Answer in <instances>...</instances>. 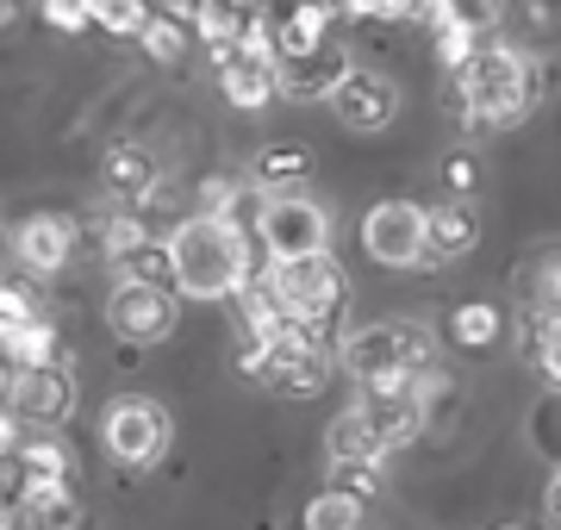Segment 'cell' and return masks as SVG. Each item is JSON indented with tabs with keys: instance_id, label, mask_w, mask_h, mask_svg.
I'll return each instance as SVG.
<instances>
[{
	"instance_id": "6da1fadb",
	"label": "cell",
	"mask_w": 561,
	"mask_h": 530,
	"mask_svg": "<svg viewBox=\"0 0 561 530\" xmlns=\"http://www.w3.org/2000/svg\"><path fill=\"white\" fill-rule=\"evenodd\" d=\"M169 287H181L187 300H231L256 268H250V238L238 219H181L169 238Z\"/></svg>"
},
{
	"instance_id": "7a4b0ae2",
	"label": "cell",
	"mask_w": 561,
	"mask_h": 530,
	"mask_svg": "<svg viewBox=\"0 0 561 530\" xmlns=\"http://www.w3.org/2000/svg\"><path fill=\"white\" fill-rule=\"evenodd\" d=\"M542 101V82H537V62L512 50V44H481L474 62L456 76V106L468 131H505V125H524Z\"/></svg>"
},
{
	"instance_id": "3957f363",
	"label": "cell",
	"mask_w": 561,
	"mask_h": 530,
	"mask_svg": "<svg viewBox=\"0 0 561 530\" xmlns=\"http://www.w3.org/2000/svg\"><path fill=\"white\" fill-rule=\"evenodd\" d=\"M337 368L356 375V388H393L424 368H437V331L419 319H387L356 337H337Z\"/></svg>"
},
{
	"instance_id": "277c9868",
	"label": "cell",
	"mask_w": 561,
	"mask_h": 530,
	"mask_svg": "<svg viewBox=\"0 0 561 530\" xmlns=\"http://www.w3.org/2000/svg\"><path fill=\"white\" fill-rule=\"evenodd\" d=\"M243 375H256L268 393L280 400H312L324 393L331 368H337V331H306V325H280L275 344H262L256 356H238Z\"/></svg>"
},
{
	"instance_id": "5b68a950",
	"label": "cell",
	"mask_w": 561,
	"mask_h": 530,
	"mask_svg": "<svg viewBox=\"0 0 561 530\" xmlns=\"http://www.w3.org/2000/svg\"><path fill=\"white\" fill-rule=\"evenodd\" d=\"M262 287H268V300L280 307V319L287 325H306V331H331L343 312V263L331 256V250H319V256H300V263H268L256 268Z\"/></svg>"
},
{
	"instance_id": "8992f818",
	"label": "cell",
	"mask_w": 561,
	"mask_h": 530,
	"mask_svg": "<svg viewBox=\"0 0 561 530\" xmlns=\"http://www.w3.org/2000/svg\"><path fill=\"white\" fill-rule=\"evenodd\" d=\"M256 238L275 263H300V256H319L331 244V224H324V212L306 194H280V200H262Z\"/></svg>"
},
{
	"instance_id": "52a82bcc",
	"label": "cell",
	"mask_w": 561,
	"mask_h": 530,
	"mask_svg": "<svg viewBox=\"0 0 561 530\" xmlns=\"http://www.w3.org/2000/svg\"><path fill=\"white\" fill-rule=\"evenodd\" d=\"M362 250L381 268H419L424 256V206L412 200H381L362 219Z\"/></svg>"
},
{
	"instance_id": "ba28073f",
	"label": "cell",
	"mask_w": 561,
	"mask_h": 530,
	"mask_svg": "<svg viewBox=\"0 0 561 530\" xmlns=\"http://www.w3.org/2000/svg\"><path fill=\"white\" fill-rule=\"evenodd\" d=\"M106 449L119 456L125 469H150L162 449H169V412L157 400H119V406L106 412Z\"/></svg>"
},
{
	"instance_id": "9c48e42d",
	"label": "cell",
	"mask_w": 561,
	"mask_h": 530,
	"mask_svg": "<svg viewBox=\"0 0 561 530\" xmlns=\"http://www.w3.org/2000/svg\"><path fill=\"white\" fill-rule=\"evenodd\" d=\"M350 412L368 425V437L381 443V456H393V449H405V443L424 437V406L405 393V381H393V388H356Z\"/></svg>"
},
{
	"instance_id": "30bf717a",
	"label": "cell",
	"mask_w": 561,
	"mask_h": 530,
	"mask_svg": "<svg viewBox=\"0 0 561 530\" xmlns=\"http://www.w3.org/2000/svg\"><path fill=\"white\" fill-rule=\"evenodd\" d=\"M7 412L20 418V430H50L76 412V381L62 375V362L50 368H25L13 375V393H7Z\"/></svg>"
},
{
	"instance_id": "8fae6325",
	"label": "cell",
	"mask_w": 561,
	"mask_h": 530,
	"mask_svg": "<svg viewBox=\"0 0 561 530\" xmlns=\"http://www.w3.org/2000/svg\"><path fill=\"white\" fill-rule=\"evenodd\" d=\"M106 325L119 331L125 344H162L175 331V300H169V287L119 281L113 300H106Z\"/></svg>"
},
{
	"instance_id": "7c38bea8",
	"label": "cell",
	"mask_w": 561,
	"mask_h": 530,
	"mask_svg": "<svg viewBox=\"0 0 561 530\" xmlns=\"http://www.w3.org/2000/svg\"><path fill=\"white\" fill-rule=\"evenodd\" d=\"M324 101H331V113L350 131H387V125L400 119V88L387 82V76H368V69H350Z\"/></svg>"
},
{
	"instance_id": "4fadbf2b",
	"label": "cell",
	"mask_w": 561,
	"mask_h": 530,
	"mask_svg": "<svg viewBox=\"0 0 561 530\" xmlns=\"http://www.w3.org/2000/svg\"><path fill=\"white\" fill-rule=\"evenodd\" d=\"M331 20H337V7H331V0H287L280 13H268V38H275V69H280V62L312 57L319 44H331Z\"/></svg>"
},
{
	"instance_id": "5bb4252c",
	"label": "cell",
	"mask_w": 561,
	"mask_h": 530,
	"mask_svg": "<svg viewBox=\"0 0 561 530\" xmlns=\"http://www.w3.org/2000/svg\"><path fill=\"white\" fill-rule=\"evenodd\" d=\"M76 231L81 224L69 212H32L20 224V263L32 275H62V263L76 256Z\"/></svg>"
},
{
	"instance_id": "9a60e30c",
	"label": "cell",
	"mask_w": 561,
	"mask_h": 530,
	"mask_svg": "<svg viewBox=\"0 0 561 530\" xmlns=\"http://www.w3.org/2000/svg\"><path fill=\"white\" fill-rule=\"evenodd\" d=\"M343 76H350V50L331 38V44H319L312 57L280 62V69H275V94H287V101H324Z\"/></svg>"
},
{
	"instance_id": "2e32d148",
	"label": "cell",
	"mask_w": 561,
	"mask_h": 530,
	"mask_svg": "<svg viewBox=\"0 0 561 530\" xmlns=\"http://www.w3.org/2000/svg\"><path fill=\"white\" fill-rule=\"evenodd\" d=\"M76 518L81 506L69 481H20V493H13V525L20 530H76Z\"/></svg>"
},
{
	"instance_id": "e0dca14e",
	"label": "cell",
	"mask_w": 561,
	"mask_h": 530,
	"mask_svg": "<svg viewBox=\"0 0 561 530\" xmlns=\"http://www.w3.org/2000/svg\"><path fill=\"white\" fill-rule=\"evenodd\" d=\"M157 187H162V169H157L150 150H138V143H113V150H106V194H113L125 212L150 206Z\"/></svg>"
},
{
	"instance_id": "ac0fdd59",
	"label": "cell",
	"mask_w": 561,
	"mask_h": 530,
	"mask_svg": "<svg viewBox=\"0 0 561 530\" xmlns=\"http://www.w3.org/2000/svg\"><path fill=\"white\" fill-rule=\"evenodd\" d=\"M481 244V219L468 212V206H437V212H424V256L419 263H456L468 250Z\"/></svg>"
},
{
	"instance_id": "d6986e66",
	"label": "cell",
	"mask_w": 561,
	"mask_h": 530,
	"mask_svg": "<svg viewBox=\"0 0 561 530\" xmlns=\"http://www.w3.org/2000/svg\"><path fill=\"white\" fill-rule=\"evenodd\" d=\"M312 175V150L306 143H262L256 150V169H250V182L280 200V194H300V182Z\"/></svg>"
},
{
	"instance_id": "ffe728a7",
	"label": "cell",
	"mask_w": 561,
	"mask_h": 530,
	"mask_svg": "<svg viewBox=\"0 0 561 530\" xmlns=\"http://www.w3.org/2000/svg\"><path fill=\"white\" fill-rule=\"evenodd\" d=\"M231 300H238V331H243L238 356H256L262 344H275L287 319H280V307L268 300V287H262V275H250V281H243L238 293H231Z\"/></svg>"
},
{
	"instance_id": "44dd1931",
	"label": "cell",
	"mask_w": 561,
	"mask_h": 530,
	"mask_svg": "<svg viewBox=\"0 0 561 530\" xmlns=\"http://www.w3.org/2000/svg\"><path fill=\"white\" fill-rule=\"evenodd\" d=\"M7 462H13V474H20V481H69V474H76L69 449L57 443V430H25L20 449H13Z\"/></svg>"
},
{
	"instance_id": "7402d4cb",
	"label": "cell",
	"mask_w": 561,
	"mask_h": 530,
	"mask_svg": "<svg viewBox=\"0 0 561 530\" xmlns=\"http://www.w3.org/2000/svg\"><path fill=\"white\" fill-rule=\"evenodd\" d=\"M0 362L13 368V375H25V368H50L62 362V344H57V325L50 319H25L13 337H0Z\"/></svg>"
},
{
	"instance_id": "603a6c76",
	"label": "cell",
	"mask_w": 561,
	"mask_h": 530,
	"mask_svg": "<svg viewBox=\"0 0 561 530\" xmlns=\"http://www.w3.org/2000/svg\"><path fill=\"white\" fill-rule=\"evenodd\" d=\"M524 362L556 388V375H561V325H556V312H524Z\"/></svg>"
},
{
	"instance_id": "cb8c5ba5",
	"label": "cell",
	"mask_w": 561,
	"mask_h": 530,
	"mask_svg": "<svg viewBox=\"0 0 561 530\" xmlns=\"http://www.w3.org/2000/svg\"><path fill=\"white\" fill-rule=\"evenodd\" d=\"M324 449H331V462H375V469L387 462L381 443L368 437V425H362V418H356L350 406H343L337 418H331V430H324Z\"/></svg>"
},
{
	"instance_id": "d4e9b609",
	"label": "cell",
	"mask_w": 561,
	"mask_h": 530,
	"mask_svg": "<svg viewBox=\"0 0 561 530\" xmlns=\"http://www.w3.org/2000/svg\"><path fill=\"white\" fill-rule=\"evenodd\" d=\"M219 88H225V101L238 106V113H262V106L275 101V69H250V62H225V69H219Z\"/></svg>"
},
{
	"instance_id": "484cf974",
	"label": "cell",
	"mask_w": 561,
	"mask_h": 530,
	"mask_svg": "<svg viewBox=\"0 0 561 530\" xmlns=\"http://www.w3.org/2000/svg\"><path fill=\"white\" fill-rule=\"evenodd\" d=\"M138 44H144V57L162 62V69H181V62H187V25L169 20V13H150L144 32H138Z\"/></svg>"
},
{
	"instance_id": "4316f807",
	"label": "cell",
	"mask_w": 561,
	"mask_h": 530,
	"mask_svg": "<svg viewBox=\"0 0 561 530\" xmlns=\"http://www.w3.org/2000/svg\"><path fill=\"white\" fill-rule=\"evenodd\" d=\"M243 7H231V0H201L194 13H187V32H201V44H213V50H225V44L243 32Z\"/></svg>"
},
{
	"instance_id": "83f0119b",
	"label": "cell",
	"mask_w": 561,
	"mask_h": 530,
	"mask_svg": "<svg viewBox=\"0 0 561 530\" xmlns=\"http://www.w3.org/2000/svg\"><path fill=\"white\" fill-rule=\"evenodd\" d=\"M113 268H119V281L169 287V244H162V238H144V244H138V250H125Z\"/></svg>"
},
{
	"instance_id": "f1b7e54d",
	"label": "cell",
	"mask_w": 561,
	"mask_h": 530,
	"mask_svg": "<svg viewBox=\"0 0 561 530\" xmlns=\"http://www.w3.org/2000/svg\"><path fill=\"white\" fill-rule=\"evenodd\" d=\"M481 44H486V32H474V25L456 20V13L437 25V62L449 69V76H461V69L474 62V50H481Z\"/></svg>"
},
{
	"instance_id": "f546056e",
	"label": "cell",
	"mask_w": 561,
	"mask_h": 530,
	"mask_svg": "<svg viewBox=\"0 0 561 530\" xmlns=\"http://www.w3.org/2000/svg\"><path fill=\"white\" fill-rule=\"evenodd\" d=\"M88 13H94V25L113 32V38H138L144 20L157 13V0H88Z\"/></svg>"
},
{
	"instance_id": "4dcf8cb0",
	"label": "cell",
	"mask_w": 561,
	"mask_h": 530,
	"mask_svg": "<svg viewBox=\"0 0 561 530\" xmlns=\"http://www.w3.org/2000/svg\"><path fill=\"white\" fill-rule=\"evenodd\" d=\"M362 499H350V493H331L324 487L312 506H306V530H362Z\"/></svg>"
},
{
	"instance_id": "1f68e13d",
	"label": "cell",
	"mask_w": 561,
	"mask_h": 530,
	"mask_svg": "<svg viewBox=\"0 0 561 530\" xmlns=\"http://www.w3.org/2000/svg\"><path fill=\"white\" fill-rule=\"evenodd\" d=\"M449 337L468 349H486L500 344V307H486V300H468V307L456 312V325H449Z\"/></svg>"
},
{
	"instance_id": "d6a6232c",
	"label": "cell",
	"mask_w": 561,
	"mask_h": 530,
	"mask_svg": "<svg viewBox=\"0 0 561 530\" xmlns=\"http://www.w3.org/2000/svg\"><path fill=\"white\" fill-rule=\"evenodd\" d=\"M144 238H150V224H144L138 212H113V219H101V256L106 263H119L125 250H138Z\"/></svg>"
},
{
	"instance_id": "836d02e7",
	"label": "cell",
	"mask_w": 561,
	"mask_h": 530,
	"mask_svg": "<svg viewBox=\"0 0 561 530\" xmlns=\"http://www.w3.org/2000/svg\"><path fill=\"white\" fill-rule=\"evenodd\" d=\"M331 474H337L331 493H350V499H362V506L381 493V469H375V462H331Z\"/></svg>"
},
{
	"instance_id": "e575fe53",
	"label": "cell",
	"mask_w": 561,
	"mask_h": 530,
	"mask_svg": "<svg viewBox=\"0 0 561 530\" xmlns=\"http://www.w3.org/2000/svg\"><path fill=\"white\" fill-rule=\"evenodd\" d=\"M44 25H57V32H88L94 13H88V0H38Z\"/></svg>"
},
{
	"instance_id": "d590c367",
	"label": "cell",
	"mask_w": 561,
	"mask_h": 530,
	"mask_svg": "<svg viewBox=\"0 0 561 530\" xmlns=\"http://www.w3.org/2000/svg\"><path fill=\"white\" fill-rule=\"evenodd\" d=\"M25 319H38V312H32V293L13 287V281H0V337H13Z\"/></svg>"
},
{
	"instance_id": "8d00e7d4",
	"label": "cell",
	"mask_w": 561,
	"mask_h": 530,
	"mask_svg": "<svg viewBox=\"0 0 561 530\" xmlns=\"http://www.w3.org/2000/svg\"><path fill=\"white\" fill-rule=\"evenodd\" d=\"M530 437H537L542 456H556V388H549V400H537V412H530Z\"/></svg>"
},
{
	"instance_id": "74e56055",
	"label": "cell",
	"mask_w": 561,
	"mask_h": 530,
	"mask_svg": "<svg viewBox=\"0 0 561 530\" xmlns=\"http://www.w3.org/2000/svg\"><path fill=\"white\" fill-rule=\"evenodd\" d=\"M474 182H481V169L468 163V157H449V163H443V187H449V194H474Z\"/></svg>"
},
{
	"instance_id": "f35d334b",
	"label": "cell",
	"mask_w": 561,
	"mask_h": 530,
	"mask_svg": "<svg viewBox=\"0 0 561 530\" xmlns=\"http://www.w3.org/2000/svg\"><path fill=\"white\" fill-rule=\"evenodd\" d=\"M343 7H350V20H368V25L400 20V0H343Z\"/></svg>"
},
{
	"instance_id": "ab89813d",
	"label": "cell",
	"mask_w": 561,
	"mask_h": 530,
	"mask_svg": "<svg viewBox=\"0 0 561 530\" xmlns=\"http://www.w3.org/2000/svg\"><path fill=\"white\" fill-rule=\"evenodd\" d=\"M20 437H25V430H20V418H13V412L0 406V462H7L13 449H20Z\"/></svg>"
},
{
	"instance_id": "60d3db41",
	"label": "cell",
	"mask_w": 561,
	"mask_h": 530,
	"mask_svg": "<svg viewBox=\"0 0 561 530\" xmlns=\"http://www.w3.org/2000/svg\"><path fill=\"white\" fill-rule=\"evenodd\" d=\"M7 393H13V368L0 362V406H7Z\"/></svg>"
},
{
	"instance_id": "b9f144b4",
	"label": "cell",
	"mask_w": 561,
	"mask_h": 530,
	"mask_svg": "<svg viewBox=\"0 0 561 530\" xmlns=\"http://www.w3.org/2000/svg\"><path fill=\"white\" fill-rule=\"evenodd\" d=\"M505 530H530V525H505Z\"/></svg>"
},
{
	"instance_id": "7bdbcfd3",
	"label": "cell",
	"mask_w": 561,
	"mask_h": 530,
	"mask_svg": "<svg viewBox=\"0 0 561 530\" xmlns=\"http://www.w3.org/2000/svg\"><path fill=\"white\" fill-rule=\"evenodd\" d=\"M7 530H20V525H7Z\"/></svg>"
}]
</instances>
